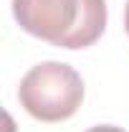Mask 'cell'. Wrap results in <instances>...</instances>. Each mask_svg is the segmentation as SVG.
<instances>
[{
  "label": "cell",
  "mask_w": 129,
  "mask_h": 132,
  "mask_svg": "<svg viewBox=\"0 0 129 132\" xmlns=\"http://www.w3.org/2000/svg\"><path fill=\"white\" fill-rule=\"evenodd\" d=\"M25 33L58 48H89L106 31V0H13Z\"/></svg>",
  "instance_id": "1"
},
{
  "label": "cell",
  "mask_w": 129,
  "mask_h": 132,
  "mask_svg": "<svg viewBox=\"0 0 129 132\" xmlns=\"http://www.w3.org/2000/svg\"><path fill=\"white\" fill-rule=\"evenodd\" d=\"M20 107L38 122H63L84 102V79L68 64L43 61L33 66L18 86Z\"/></svg>",
  "instance_id": "2"
},
{
  "label": "cell",
  "mask_w": 129,
  "mask_h": 132,
  "mask_svg": "<svg viewBox=\"0 0 129 132\" xmlns=\"http://www.w3.org/2000/svg\"><path fill=\"white\" fill-rule=\"evenodd\" d=\"M86 132H127V130L114 127V125H99V127H91V130H86Z\"/></svg>",
  "instance_id": "3"
},
{
  "label": "cell",
  "mask_w": 129,
  "mask_h": 132,
  "mask_svg": "<svg viewBox=\"0 0 129 132\" xmlns=\"http://www.w3.org/2000/svg\"><path fill=\"white\" fill-rule=\"evenodd\" d=\"M124 28H127V36H129V0H127V8H124Z\"/></svg>",
  "instance_id": "4"
}]
</instances>
